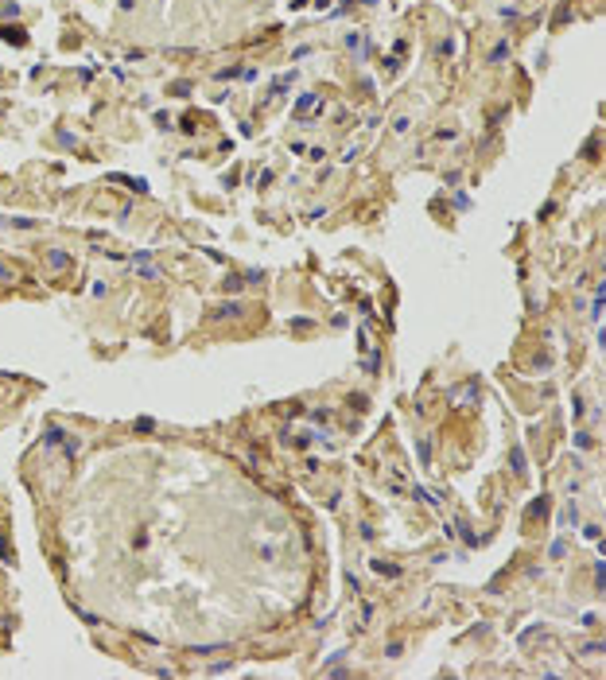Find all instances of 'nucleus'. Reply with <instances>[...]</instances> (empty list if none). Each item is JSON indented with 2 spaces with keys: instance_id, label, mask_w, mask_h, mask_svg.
I'll return each instance as SVG.
<instances>
[{
  "instance_id": "nucleus-1",
  "label": "nucleus",
  "mask_w": 606,
  "mask_h": 680,
  "mask_svg": "<svg viewBox=\"0 0 606 680\" xmlns=\"http://www.w3.org/2000/svg\"><path fill=\"white\" fill-rule=\"evenodd\" d=\"M43 443H47V447H62V455H66V459H74V455H78V439H70L62 428H47Z\"/></svg>"
},
{
  "instance_id": "nucleus-2",
  "label": "nucleus",
  "mask_w": 606,
  "mask_h": 680,
  "mask_svg": "<svg viewBox=\"0 0 606 680\" xmlns=\"http://www.w3.org/2000/svg\"><path fill=\"white\" fill-rule=\"evenodd\" d=\"M319 109H323V97H319V93H303V97L296 101V109H292V113H296L299 121H307L311 113H319Z\"/></svg>"
},
{
  "instance_id": "nucleus-3",
  "label": "nucleus",
  "mask_w": 606,
  "mask_h": 680,
  "mask_svg": "<svg viewBox=\"0 0 606 680\" xmlns=\"http://www.w3.org/2000/svg\"><path fill=\"white\" fill-rule=\"evenodd\" d=\"M408 494H412V498H420V502H428L431 509H439V498H435L431 490H424V486H412V490H408Z\"/></svg>"
},
{
  "instance_id": "nucleus-4",
  "label": "nucleus",
  "mask_w": 606,
  "mask_h": 680,
  "mask_svg": "<svg viewBox=\"0 0 606 680\" xmlns=\"http://www.w3.org/2000/svg\"><path fill=\"white\" fill-rule=\"evenodd\" d=\"M370 568L377 572V576H389V579H397V576H400V568H393V563H381V560H370Z\"/></svg>"
},
{
  "instance_id": "nucleus-5",
  "label": "nucleus",
  "mask_w": 606,
  "mask_h": 680,
  "mask_svg": "<svg viewBox=\"0 0 606 680\" xmlns=\"http://www.w3.org/2000/svg\"><path fill=\"white\" fill-rule=\"evenodd\" d=\"M292 82H296V70H292V74H280L276 82H272V93H284V89L292 86Z\"/></svg>"
},
{
  "instance_id": "nucleus-6",
  "label": "nucleus",
  "mask_w": 606,
  "mask_h": 680,
  "mask_svg": "<svg viewBox=\"0 0 606 680\" xmlns=\"http://www.w3.org/2000/svg\"><path fill=\"white\" fill-rule=\"evenodd\" d=\"M47 261H51V268H66V265H70V257H66V253H59V249L51 253Z\"/></svg>"
},
{
  "instance_id": "nucleus-7",
  "label": "nucleus",
  "mask_w": 606,
  "mask_h": 680,
  "mask_svg": "<svg viewBox=\"0 0 606 680\" xmlns=\"http://www.w3.org/2000/svg\"><path fill=\"white\" fill-rule=\"evenodd\" d=\"M408 129H412V121H408V117H404V113H400V117L393 121V133H397V136H404V133H408Z\"/></svg>"
},
{
  "instance_id": "nucleus-8",
  "label": "nucleus",
  "mask_w": 606,
  "mask_h": 680,
  "mask_svg": "<svg viewBox=\"0 0 606 680\" xmlns=\"http://www.w3.org/2000/svg\"><path fill=\"white\" fill-rule=\"evenodd\" d=\"M12 280H16V268L0 261V284H12Z\"/></svg>"
},
{
  "instance_id": "nucleus-9",
  "label": "nucleus",
  "mask_w": 606,
  "mask_h": 680,
  "mask_svg": "<svg viewBox=\"0 0 606 680\" xmlns=\"http://www.w3.org/2000/svg\"><path fill=\"white\" fill-rule=\"evenodd\" d=\"M505 55H509V43H498L494 51H490V62H502Z\"/></svg>"
},
{
  "instance_id": "nucleus-10",
  "label": "nucleus",
  "mask_w": 606,
  "mask_h": 680,
  "mask_svg": "<svg viewBox=\"0 0 606 680\" xmlns=\"http://www.w3.org/2000/svg\"><path fill=\"white\" fill-rule=\"evenodd\" d=\"M416 451H420V463L428 467V459H431V443H428V439H420V443H416Z\"/></svg>"
},
{
  "instance_id": "nucleus-11",
  "label": "nucleus",
  "mask_w": 606,
  "mask_h": 680,
  "mask_svg": "<svg viewBox=\"0 0 606 680\" xmlns=\"http://www.w3.org/2000/svg\"><path fill=\"white\" fill-rule=\"evenodd\" d=\"M237 311H241L237 303H222V307H218V319H225V315H237Z\"/></svg>"
},
{
  "instance_id": "nucleus-12",
  "label": "nucleus",
  "mask_w": 606,
  "mask_h": 680,
  "mask_svg": "<svg viewBox=\"0 0 606 680\" xmlns=\"http://www.w3.org/2000/svg\"><path fill=\"white\" fill-rule=\"evenodd\" d=\"M451 51H455V39H443V43L435 47V55H451Z\"/></svg>"
},
{
  "instance_id": "nucleus-13",
  "label": "nucleus",
  "mask_w": 606,
  "mask_h": 680,
  "mask_svg": "<svg viewBox=\"0 0 606 680\" xmlns=\"http://www.w3.org/2000/svg\"><path fill=\"white\" fill-rule=\"evenodd\" d=\"M583 536H587V540H598V525H583Z\"/></svg>"
},
{
  "instance_id": "nucleus-14",
  "label": "nucleus",
  "mask_w": 606,
  "mask_h": 680,
  "mask_svg": "<svg viewBox=\"0 0 606 680\" xmlns=\"http://www.w3.org/2000/svg\"><path fill=\"white\" fill-rule=\"evenodd\" d=\"M455 136H458L455 129H439V133H435V140H455Z\"/></svg>"
},
{
  "instance_id": "nucleus-15",
  "label": "nucleus",
  "mask_w": 606,
  "mask_h": 680,
  "mask_svg": "<svg viewBox=\"0 0 606 680\" xmlns=\"http://www.w3.org/2000/svg\"><path fill=\"white\" fill-rule=\"evenodd\" d=\"M366 4H377V0H366Z\"/></svg>"
}]
</instances>
